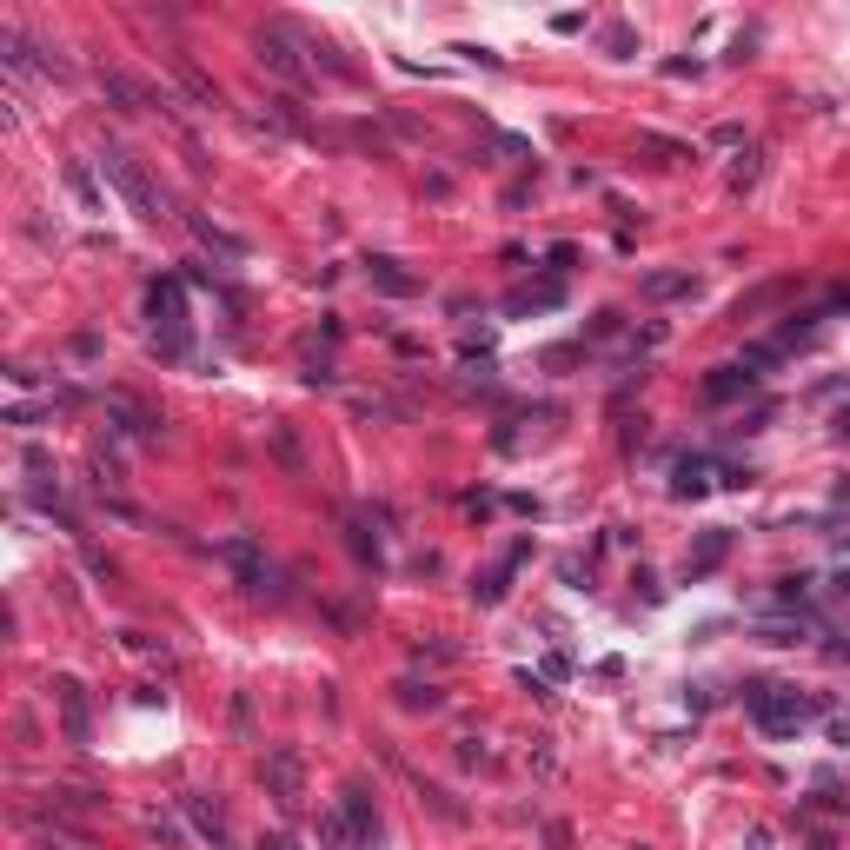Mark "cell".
<instances>
[{
    "mask_svg": "<svg viewBox=\"0 0 850 850\" xmlns=\"http://www.w3.org/2000/svg\"><path fill=\"white\" fill-rule=\"evenodd\" d=\"M147 313H153V346H160V359H186V352H193V319H186V286L180 279H160V286H153Z\"/></svg>",
    "mask_w": 850,
    "mask_h": 850,
    "instance_id": "cell-1",
    "label": "cell"
},
{
    "mask_svg": "<svg viewBox=\"0 0 850 850\" xmlns=\"http://www.w3.org/2000/svg\"><path fill=\"white\" fill-rule=\"evenodd\" d=\"M100 173H107V186L133 206V213H140V220H167V200H160V186L147 180V167H140L127 147H107V153H100Z\"/></svg>",
    "mask_w": 850,
    "mask_h": 850,
    "instance_id": "cell-2",
    "label": "cell"
},
{
    "mask_svg": "<svg viewBox=\"0 0 850 850\" xmlns=\"http://www.w3.org/2000/svg\"><path fill=\"white\" fill-rule=\"evenodd\" d=\"M744 704H751V718H758L771 738H791L811 711H824V704L797 698V691H784V684H744Z\"/></svg>",
    "mask_w": 850,
    "mask_h": 850,
    "instance_id": "cell-3",
    "label": "cell"
},
{
    "mask_svg": "<svg viewBox=\"0 0 850 850\" xmlns=\"http://www.w3.org/2000/svg\"><path fill=\"white\" fill-rule=\"evenodd\" d=\"M758 379L764 372H751V366H718L711 379H704V399H711V406H731V399H744V392H758Z\"/></svg>",
    "mask_w": 850,
    "mask_h": 850,
    "instance_id": "cell-4",
    "label": "cell"
},
{
    "mask_svg": "<svg viewBox=\"0 0 850 850\" xmlns=\"http://www.w3.org/2000/svg\"><path fill=\"white\" fill-rule=\"evenodd\" d=\"M186 226H193V240H200L206 253H220L226 266H240V259H246V240H240V233H226V226H213L206 213H186Z\"/></svg>",
    "mask_w": 850,
    "mask_h": 850,
    "instance_id": "cell-5",
    "label": "cell"
},
{
    "mask_svg": "<svg viewBox=\"0 0 850 850\" xmlns=\"http://www.w3.org/2000/svg\"><path fill=\"white\" fill-rule=\"evenodd\" d=\"M266 784H273L279 811H299V758L293 751H273V758H266Z\"/></svg>",
    "mask_w": 850,
    "mask_h": 850,
    "instance_id": "cell-6",
    "label": "cell"
},
{
    "mask_svg": "<svg viewBox=\"0 0 850 850\" xmlns=\"http://www.w3.org/2000/svg\"><path fill=\"white\" fill-rule=\"evenodd\" d=\"M724 552H731V532H724V525H711V532L698 538V552L684 558V578H711L724 565Z\"/></svg>",
    "mask_w": 850,
    "mask_h": 850,
    "instance_id": "cell-7",
    "label": "cell"
},
{
    "mask_svg": "<svg viewBox=\"0 0 850 850\" xmlns=\"http://www.w3.org/2000/svg\"><path fill=\"white\" fill-rule=\"evenodd\" d=\"M253 47H259V60H266V67H273L279 80H293V87H299V80H306V60H299L293 47H286V34H259Z\"/></svg>",
    "mask_w": 850,
    "mask_h": 850,
    "instance_id": "cell-8",
    "label": "cell"
},
{
    "mask_svg": "<svg viewBox=\"0 0 850 850\" xmlns=\"http://www.w3.org/2000/svg\"><path fill=\"white\" fill-rule=\"evenodd\" d=\"M339 811L352 817V831H359V844H379V811H372V797L359 791V784H346V797H339Z\"/></svg>",
    "mask_w": 850,
    "mask_h": 850,
    "instance_id": "cell-9",
    "label": "cell"
},
{
    "mask_svg": "<svg viewBox=\"0 0 850 850\" xmlns=\"http://www.w3.org/2000/svg\"><path fill=\"white\" fill-rule=\"evenodd\" d=\"M366 279L379 286V293H392V299H412V293H419V279L399 273V259H366Z\"/></svg>",
    "mask_w": 850,
    "mask_h": 850,
    "instance_id": "cell-10",
    "label": "cell"
},
{
    "mask_svg": "<svg viewBox=\"0 0 850 850\" xmlns=\"http://www.w3.org/2000/svg\"><path fill=\"white\" fill-rule=\"evenodd\" d=\"M671 492L678 499H704L711 492V459H678L671 465Z\"/></svg>",
    "mask_w": 850,
    "mask_h": 850,
    "instance_id": "cell-11",
    "label": "cell"
},
{
    "mask_svg": "<svg viewBox=\"0 0 850 850\" xmlns=\"http://www.w3.org/2000/svg\"><path fill=\"white\" fill-rule=\"evenodd\" d=\"M226 558H233V572H240L246 592H266V565H259V552L246 545V538H233V545H226Z\"/></svg>",
    "mask_w": 850,
    "mask_h": 850,
    "instance_id": "cell-12",
    "label": "cell"
},
{
    "mask_svg": "<svg viewBox=\"0 0 850 850\" xmlns=\"http://www.w3.org/2000/svg\"><path fill=\"white\" fill-rule=\"evenodd\" d=\"M60 704H67V738L87 744V738H93V731H87V698H80L74 678H60Z\"/></svg>",
    "mask_w": 850,
    "mask_h": 850,
    "instance_id": "cell-13",
    "label": "cell"
},
{
    "mask_svg": "<svg viewBox=\"0 0 850 850\" xmlns=\"http://www.w3.org/2000/svg\"><path fill=\"white\" fill-rule=\"evenodd\" d=\"M67 186H74V200L87 206V213H107V200H100V186H93V167H87V160H67Z\"/></svg>",
    "mask_w": 850,
    "mask_h": 850,
    "instance_id": "cell-14",
    "label": "cell"
},
{
    "mask_svg": "<svg viewBox=\"0 0 850 850\" xmlns=\"http://www.w3.org/2000/svg\"><path fill=\"white\" fill-rule=\"evenodd\" d=\"M319 844H326V850H366V844H359V831H352V817H346V811L319 817Z\"/></svg>",
    "mask_w": 850,
    "mask_h": 850,
    "instance_id": "cell-15",
    "label": "cell"
},
{
    "mask_svg": "<svg viewBox=\"0 0 850 850\" xmlns=\"http://www.w3.org/2000/svg\"><path fill=\"white\" fill-rule=\"evenodd\" d=\"M186 817L200 824V837H213V850H226V817L206 804V797H186Z\"/></svg>",
    "mask_w": 850,
    "mask_h": 850,
    "instance_id": "cell-16",
    "label": "cell"
},
{
    "mask_svg": "<svg viewBox=\"0 0 850 850\" xmlns=\"http://www.w3.org/2000/svg\"><path fill=\"white\" fill-rule=\"evenodd\" d=\"M173 74L186 80V93H193V100H206V107H220V87H213V80H206V74H200V67H193L186 54H173Z\"/></svg>",
    "mask_w": 850,
    "mask_h": 850,
    "instance_id": "cell-17",
    "label": "cell"
},
{
    "mask_svg": "<svg viewBox=\"0 0 850 850\" xmlns=\"http://www.w3.org/2000/svg\"><path fill=\"white\" fill-rule=\"evenodd\" d=\"M684 293H698V279L691 273H651L645 279V299H684Z\"/></svg>",
    "mask_w": 850,
    "mask_h": 850,
    "instance_id": "cell-18",
    "label": "cell"
},
{
    "mask_svg": "<svg viewBox=\"0 0 850 850\" xmlns=\"http://www.w3.org/2000/svg\"><path fill=\"white\" fill-rule=\"evenodd\" d=\"M545 306H558V286H538V293H512V306H505V313H545Z\"/></svg>",
    "mask_w": 850,
    "mask_h": 850,
    "instance_id": "cell-19",
    "label": "cell"
},
{
    "mask_svg": "<svg viewBox=\"0 0 850 850\" xmlns=\"http://www.w3.org/2000/svg\"><path fill=\"white\" fill-rule=\"evenodd\" d=\"M399 704L406 711H439V691L432 684H399Z\"/></svg>",
    "mask_w": 850,
    "mask_h": 850,
    "instance_id": "cell-20",
    "label": "cell"
},
{
    "mask_svg": "<svg viewBox=\"0 0 850 850\" xmlns=\"http://www.w3.org/2000/svg\"><path fill=\"white\" fill-rule=\"evenodd\" d=\"M771 299H784V279H777V286H758V293H744V299H738V319L758 313V306H771Z\"/></svg>",
    "mask_w": 850,
    "mask_h": 850,
    "instance_id": "cell-21",
    "label": "cell"
},
{
    "mask_svg": "<svg viewBox=\"0 0 850 850\" xmlns=\"http://www.w3.org/2000/svg\"><path fill=\"white\" fill-rule=\"evenodd\" d=\"M638 147H645V153H665V160H684V147H671V140H658V133H638Z\"/></svg>",
    "mask_w": 850,
    "mask_h": 850,
    "instance_id": "cell-22",
    "label": "cell"
},
{
    "mask_svg": "<svg viewBox=\"0 0 850 850\" xmlns=\"http://www.w3.org/2000/svg\"><path fill=\"white\" fill-rule=\"evenodd\" d=\"M259 850H293V837H286V831H273V837H259Z\"/></svg>",
    "mask_w": 850,
    "mask_h": 850,
    "instance_id": "cell-23",
    "label": "cell"
},
{
    "mask_svg": "<svg viewBox=\"0 0 850 850\" xmlns=\"http://www.w3.org/2000/svg\"><path fill=\"white\" fill-rule=\"evenodd\" d=\"M837 439H850V412H844V419H837Z\"/></svg>",
    "mask_w": 850,
    "mask_h": 850,
    "instance_id": "cell-24",
    "label": "cell"
}]
</instances>
